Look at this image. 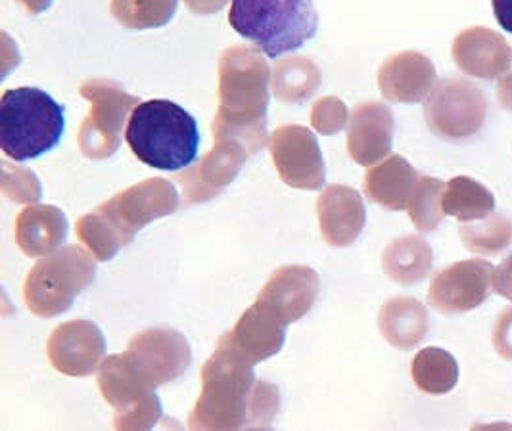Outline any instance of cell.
<instances>
[{"label": "cell", "instance_id": "obj_26", "mask_svg": "<svg viewBox=\"0 0 512 431\" xmlns=\"http://www.w3.org/2000/svg\"><path fill=\"white\" fill-rule=\"evenodd\" d=\"M493 209V198L486 188L468 179H455L443 198V211L461 221L484 219Z\"/></svg>", "mask_w": 512, "mask_h": 431}, {"label": "cell", "instance_id": "obj_15", "mask_svg": "<svg viewBox=\"0 0 512 431\" xmlns=\"http://www.w3.org/2000/svg\"><path fill=\"white\" fill-rule=\"evenodd\" d=\"M321 278L309 267L288 265L271 274L257 301L275 311L288 326L305 317L317 301Z\"/></svg>", "mask_w": 512, "mask_h": 431}, {"label": "cell", "instance_id": "obj_24", "mask_svg": "<svg viewBox=\"0 0 512 431\" xmlns=\"http://www.w3.org/2000/svg\"><path fill=\"white\" fill-rule=\"evenodd\" d=\"M411 376L420 391L428 395H443L457 384L459 366L447 351L428 347L413 359Z\"/></svg>", "mask_w": 512, "mask_h": 431}, {"label": "cell", "instance_id": "obj_30", "mask_svg": "<svg viewBox=\"0 0 512 431\" xmlns=\"http://www.w3.org/2000/svg\"><path fill=\"white\" fill-rule=\"evenodd\" d=\"M12 175H14V184L4 182V194L8 198H12L14 202H37L41 198L39 182L33 175L25 171H16Z\"/></svg>", "mask_w": 512, "mask_h": 431}, {"label": "cell", "instance_id": "obj_33", "mask_svg": "<svg viewBox=\"0 0 512 431\" xmlns=\"http://www.w3.org/2000/svg\"><path fill=\"white\" fill-rule=\"evenodd\" d=\"M491 4L499 25L512 33V0H491Z\"/></svg>", "mask_w": 512, "mask_h": 431}, {"label": "cell", "instance_id": "obj_1", "mask_svg": "<svg viewBox=\"0 0 512 431\" xmlns=\"http://www.w3.org/2000/svg\"><path fill=\"white\" fill-rule=\"evenodd\" d=\"M277 386L256 380L254 364L217 343L202 368V393L190 412V430H267L277 420Z\"/></svg>", "mask_w": 512, "mask_h": 431}, {"label": "cell", "instance_id": "obj_14", "mask_svg": "<svg viewBox=\"0 0 512 431\" xmlns=\"http://www.w3.org/2000/svg\"><path fill=\"white\" fill-rule=\"evenodd\" d=\"M286 328L288 324L275 311L256 299L219 343L256 366L279 353L286 338Z\"/></svg>", "mask_w": 512, "mask_h": 431}, {"label": "cell", "instance_id": "obj_5", "mask_svg": "<svg viewBox=\"0 0 512 431\" xmlns=\"http://www.w3.org/2000/svg\"><path fill=\"white\" fill-rule=\"evenodd\" d=\"M229 23L265 56L279 58L315 37L319 16L313 0H231Z\"/></svg>", "mask_w": 512, "mask_h": 431}, {"label": "cell", "instance_id": "obj_7", "mask_svg": "<svg viewBox=\"0 0 512 431\" xmlns=\"http://www.w3.org/2000/svg\"><path fill=\"white\" fill-rule=\"evenodd\" d=\"M96 276V257L79 246H66L41 259L25 278L27 309L41 318L66 313L75 297L85 292Z\"/></svg>", "mask_w": 512, "mask_h": 431}, {"label": "cell", "instance_id": "obj_2", "mask_svg": "<svg viewBox=\"0 0 512 431\" xmlns=\"http://www.w3.org/2000/svg\"><path fill=\"white\" fill-rule=\"evenodd\" d=\"M221 106L213 121V135L233 140L248 152L265 142V114L269 104V68L254 48H231L221 58Z\"/></svg>", "mask_w": 512, "mask_h": 431}, {"label": "cell", "instance_id": "obj_23", "mask_svg": "<svg viewBox=\"0 0 512 431\" xmlns=\"http://www.w3.org/2000/svg\"><path fill=\"white\" fill-rule=\"evenodd\" d=\"M382 269L397 284H417L432 269V250L419 236L399 238L384 250Z\"/></svg>", "mask_w": 512, "mask_h": 431}, {"label": "cell", "instance_id": "obj_22", "mask_svg": "<svg viewBox=\"0 0 512 431\" xmlns=\"http://www.w3.org/2000/svg\"><path fill=\"white\" fill-rule=\"evenodd\" d=\"M415 171L401 158L388 159L365 177V192L376 204L388 209H403L411 200Z\"/></svg>", "mask_w": 512, "mask_h": 431}, {"label": "cell", "instance_id": "obj_21", "mask_svg": "<svg viewBox=\"0 0 512 431\" xmlns=\"http://www.w3.org/2000/svg\"><path fill=\"white\" fill-rule=\"evenodd\" d=\"M434 79L432 64L419 54H401L380 71V89L390 100L415 102L428 91Z\"/></svg>", "mask_w": 512, "mask_h": 431}, {"label": "cell", "instance_id": "obj_29", "mask_svg": "<svg viewBox=\"0 0 512 431\" xmlns=\"http://www.w3.org/2000/svg\"><path fill=\"white\" fill-rule=\"evenodd\" d=\"M348 119L346 106L336 98H325L315 104L313 110V125L323 135L338 133Z\"/></svg>", "mask_w": 512, "mask_h": 431}, {"label": "cell", "instance_id": "obj_11", "mask_svg": "<svg viewBox=\"0 0 512 431\" xmlns=\"http://www.w3.org/2000/svg\"><path fill=\"white\" fill-rule=\"evenodd\" d=\"M495 290V269L488 261H461L438 274L432 284L428 299L440 313H466L482 305Z\"/></svg>", "mask_w": 512, "mask_h": 431}, {"label": "cell", "instance_id": "obj_20", "mask_svg": "<svg viewBox=\"0 0 512 431\" xmlns=\"http://www.w3.org/2000/svg\"><path fill=\"white\" fill-rule=\"evenodd\" d=\"M378 328L388 343L397 349L409 351L419 345L428 332L426 307L413 297L390 299L380 309Z\"/></svg>", "mask_w": 512, "mask_h": 431}, {"label": "cell", "instance_id": "obj_13", "mask_svg": "<svg viewBox=\"0 0 512 431\" xmlns=\"http://www.w3.org/2000/svg\"><path fill=\"white\" fill-rule=\"evenodd\" d=\"M271 154L282 181L302 190L325 184V163L315 137L303 127H282L271 137Z\"/></svg>", "mask_w": 512, "mask_h": 431}, {"label": "cell", "instance_id": "obj_6", "mask_svg": "<svg viewBox=\"0 0 512 431\" xmlns=\"http://www.w3.org/2000/svg\"><path fill=\"white\" fill-rule=\"evenodd\" d=\"M64 108L41 89L20 87L0 98V148L10 159L27 161L50 152L64 135Z\"/></svg>", "mask_w": 512, "mask_h": 431}, {"label": "cell", "instance_id": "obj_31", "mask_svg": "<svg viewBox=\"0 0 512 431\" xmlns=\"http://www.w3.org/2000/svg\"><path fill=\"white\" fill-rule=\"evenodd\" d=\"M493 345L501 357L512 359V309L505 311L495 326Z\"/></svg>", "mask_w": 512, "mask_h": 431}, {"label": "cell", "instance_id": "obj_10", "mask_svg": "<svg viewBox=\"0 0 512 431\" xmlns=\"http://www.w3.org/2000/svg\"><path fill=\"white\" fill-rule=\"evenodd\" d=\"M81 94L93 104L91 115L81 129V150L89 158H108L119 146V133L125 117L140 102L119 89L116 83L108 81H89L81 87Z\"/></svg>", "mask_w": 512, "mask_h": 431}, {"label": "cell", "instance_id": "obj_4", "mask_svg": "<svg viewBox=\"0 0 512 431\" xmlns=\"http://www.w3.org/2000/svg\"><path fill=\"white\" fill-rule=\"evenodd\" d=\"M125 140L144 165L181 171L198 156V123L185 108L169 100H148L133 108Z\"/></svg>", "mask_w": 512, "mask_h": 431}, {"label": "cell", "instance_id": "obj_16", "mask_svg": "<svg viewBox=\"0 0 512 431\" xmlns=\"http://www.w3.org/2000/svg\"><path fill=\"white\" fill-rule=\"evenodd\" d=\"M244 159L246 152L238 142H219L194 169L179 177L185 200L188 204H202L219 196L238 175Z\"/></svg>", "mask_w": 512, "mask_h": 431}, {"label": "cell", "instance_id": "obj_28", "mask_svg": "<svg viewBox=\"0 0 512 431\" xmlns=\"http://www.w3.org/2000/svg\"><path fill=\"white\" fill-rule=\"evenodd\" d=\"M461 236L468 250L491 255L507 248L512 240V228L505 221L497 219L489 221L484 227H461Z\"/></svg>", "mask_w": 512, "mask_h": 431}, {"label": "cell", "instance_id": "obj_19", "mask_svg": "<svg viewBox=\"0 0 512 431\" xmlns=\"http://www.w3.org/2000/svg\"><path fill=\"white\" fill-rule=\"evenodd\" d=\"M394 119L380 104H365L351 117L348 148L351 158L361 165H371L386 156L392 146Z\"/></svg>", "mask_w": 512, "mask_h": 431}, {"label": "cell", "instance_id": "obj_27", "mask_svg": "<svg viewBox=\"0 0 512 431\" xmlns=\"http://www.w3.org/2000/svg\"><path fill=\"white\" fill-rule=\"evenodd\" d=\"M440 192L442 182L432 179H422L419 186L413 190L409 200V213L411 221L420 232H432L442 221V209H440Z\"/></svg>", "mask_w": 512, "mask_h": 431}, {"label": "cell", "instance_id": "obj_25", "mask_svg": "<svg viewBox=\"0 0 512 431\" xmlns=\"http://www.w3.org/2000/svg\"><path fill=\"white\" fill-rule=\"evenodd\" d=\"M275 92L282 100L302 102L319 87V69L305 58L282 60L275 69Z\"/></svg>", "mask_w": 512, "mask_h": 431}, {"label": "cell", "instance_id": "obj_17", "mask_svg": "<svg viewBox=\"0 0 512 431\" xmlns=\"http://www.w3.org/2000/svg\"><path fill=\"white\" fill-rule=\"evenodd\" d=\"M321 234L328 246L348 248L365 228V205L348 186H328L317 202Z\"/></svg>", "mask_w": 512, "mask_h": 431}, {"label": "cell", "instance_id": "obj_18", "mask_svg": "<svg viewBox=\"0 0 512 431\" xmlns=\"http://www.w3.org/2000/svg\"><path fill=\"white\" fill-rule=\"evenodd\" d=\"M68 238V219L52 205H33L20 213L16 242L27 257H47Z\"/></svg>", "mask_w": 512, "mask_h": 431}, {"label": "cell", "instance_id": "obj_9", "mask_svg": "<svg viewBox=\"0 0 512 431\" xmlns=\"http://www.w3.org/2000/svg\"><path fill=\"white\" fill-rule=\"evenodd\" d=\"M123 355L140 380L152 389L179 380L192 363V349L187 338L169 328L140 332Z\"/></svg>", "mask_w": 512, "mask_h": 431}, {"label": "cell", "instance_id": "obj_32", "mask_svg": "<svg viewBox=\"0 0 512 431\" xmlns=\"http://www.w3.org/2000/svg\"><path fill=\"white\" fill-rule=\"evenodd\" d=\"M495 292L512 301V253L495 271Z\"/></svg>", "mask_w": 512, "mask_h": 431}, {"label": "cell", "instance_id": "obj_3", "mask_svg": "<svg viewBox=\"0 0 512 431\" xmlns=\"http://www.w3.org/2000/svg\"><path fill=\"white\" fill-rule=\"evenodd\" d=\"M177 207L179 196L173 184L150 179L117 194L108 204L79 219L77 236L96 261H110L135 240L139 230L175 213Z\"/></svg>", "mask_w": 512, "mask_h": 431}, {"label": "cell", "instance_id": "obj_12", "mask_svg": "<svg viewBox=\"0 0 512 431\" xmlns=\"http://www.w3.org/2000/svg\"><path fill=\"white\" fill-rule=\"evenodd\" d=\"M50 364L64 376L85 378L94 374L106 353V340L100 328L89 320L60 324L48 338Z\"/></svg>", "mask_w": 512, "mask_h": 431}, {"label": "cell", "instance_id": "obj_8", "mask_svg": "<svg viewBox=\"0 0 512 431\" xmlns=\"http://www.w3.org/2000/svg\"><path fill=\"white\" fill-rule=\"evenodd\" d=\"M98 387L106 403L117 410L116 430H150L162 418V403L144 384L125 355H112L98 368Z\"/></svg>", "mask_w": 512, "mask_h": 431}]
</instances>
